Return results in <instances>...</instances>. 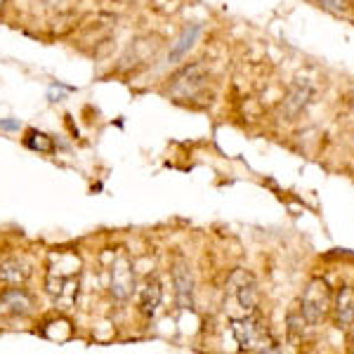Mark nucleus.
<instances>
[{
	"mask_svg": "<svg viewBox=\"0 0 354 354\" xmlns=\"http://www.w3.org/2000/svg\"><path fill=\"white\" fill-rule=\"evenodd\" d=\"M330 302H333V290H330L328 281L324 277H314L302 288L298 307L310 326H319L330 317Z\"/></svg>",
	"mask_w": 354,
	"mask_h": 354,
	"instance_id": "1",
	"label": "nucleus"
},
{
	"mask_svg": "<svg viewBox=\"0 0 354 354\" xmlns=\"http://www.w3.org/2000/svg\"><path fill=\"white\" fill-rule=\"evenodd\" d=\"M232 333H234V340L239 342V347L245 352H265V350H272L270 345H274L270 328L262 322L260 314H255V312H245L243 317H234Z\"/></svg>",
	"mask_w": 354,
	"mask_h": 354,
	"instance_id": "2",
	"label": "nucleus"
},
{
	"mask_svg": "<svg viewBox=\"0 0 354 354\" xmlns=\"http://www.w3.org/2000/svg\"><path fill=\"white\" fill-rule=\"evenodd\" d=\"M48 293L53 295V300L57 302L59 307H73V302L78 300V286H81V270H78V262L76 265L68 267V272L64 270H53L48 272Z\"/></svg>",
	"mask_w": 354,
	"mask_h": 354,
	"instance_id": "3",
	"label": "nucleus"
},
{
	"mask_svg": "<svg viewBox=\"0 0 354 354\" xmlns=\"http://www.w3.org/2000/svg\"><path fill=\"white\" fill-rule=\"evenodd\" d=\"M135 288V272H133V260L128 258L125 250H118L109 267V290L113 300L125 302L133 295Z\"/></svg>",
	"mask_w": 354,
	"mask_h": 354,
	"instance_id": "4",
	"label": "nucleus"
},
{
	"mask_svg": "<svg viewBox=\"0 0 354 354\" xmlns=\"http://www.w3.org/2000/svg\"><path fill=\"white\" fill-rule=\"evenodd\" d=\"M208 68L203 64H187L170 76V93L180 100H192L198 90L203 88L205 81H208Z\"/></svg>",
	"mask_w": 354,
	"mask_h": 354,
	"instance_id": "5",
	"label": "nucleus"
},
{
	"mask_svg": "<svg viewBox=\"0 0 354 354\" xmlns=\"http://www.w3.org/2000/svg\"><path fill=\"white\" fill-rule=\"evenodd\" d=\"M170 274H173V286H175V300L182 310H192L194 307V274L189 262L185 258H177L170 265Z\"/></svg>",
	"mask_w": 354,
	"mask_h": 354,
	"instance_id": "6",
	"label": "nucleus"
},
{
	"mask_svg": "<svg viewBox=\"0 0 354 354\" xmlns=\"http://www.w3.org/2000/svg\"><path fill=\"white\" fill-rule=\"evenodd\" d=\"M330 317H333L335 328L350 330V326L354 324V288L352 286H342L333 293Z\"/></svg>",
	"mask_w": 354,
	"mask_h": 354,
	"instance_id": "7",
	"label": "nucleus"
},
{
	"mask_svg": "<svg viewBox=\"0 0 354 354\" xmlns=\"http://www.w3.org/2000/svg\"><path fill=\"white\" fill-rule=\"evenodd\" d=\"M230 290L236 298V305L241 307L243 314L245 312H255L258 310V302H260V293H258V286L255 281L243 272H236L230 281Z\"/></svg>",
	"mask_w": 354,
	"mask_h": 354,
	"instance_id": "8",
	"label": "nucleus"
},
{
	"mask_svg": "<svg viewBox=\"0 0 354 354\" xmlns=\"http://www.w3.org/2000/svg\"><path fill=\"white\" fill-rule=\"evenodd\" d=\"M33 310V298L26 288L10 286L0 293V314H10V317H26Z\"/></svg>",
	"mask_w": 354,
	"mask_h": 354,
	"instance_id": "9",
	"label": "nucleus"
},
{
	"mask_svg": "<svg viewBox=\"0 0 354 354\" xmlns=\"http://www.w3.org/2000/svg\"><path fill=\"white\" fill-rule=\"evenodd\" d=\"M31 277V267L17 255H5L0 258V281L8 286H24L26 279Z\"/></svg>",
	"mask_w": 354,
	"mask_h": 354,
	"instance_id": "10",
	"label": "nucleus"
},
{
	"mask_svg": "<svg viewBox=\"0 0 354 354\" xmlns=\"http://www.w3.org/2000/svg\"><path fill=\"white\" fill-rule=\"evenodd\" d=\"M163 302V286L156 277H149L145 281V286L140 288V312L147 319H153Z\"/></svg>",
	"mask_w": 354,
	"mask_h": 354,
	"instance_id": "11",
	"label": "nucleus"
},
{
	"mask_svg": "<svg viewBox=\"0 0 354 354\" xmlns=\"http://www.w3.org/2000/svg\"><path fill=\"white\" fill-rule=\"evenodd\" d=\"M198 33H201V24L185 26V31L180 33V38H177V41L173 43V48H170V53H168V62H170V64H180V62L192 53V48L198 41Z\"/></svg>",
	"mask_w": 354,
	"mask_h": 354,
	"instance_id": "12",
	"label": "nucleus"
},
{
	"mask_svg": "<svg viewBox=\"0 0 354 354\" xmlns=\"http://www.w3.org/2000/svg\"><path fill=\"white\" fill-rule=\"evenodd\" d=\"M26 147L33 151H43V153H53L55 151V145H53V137H48L41 130H28L26 133Z\"/></svg>",
	"mask_w": 354,
	"mask_h": 354,
	"instance_id": "13",
	"label": "nucleus"
},
{
	"mask_svg": "<svg viewBox=\"0 0 354 354\" xmlns=\"http://www.w3.org/2000/svg\"><path fill=\"white\" fill-rule=\"evenodd\" d=\"M317 5L324 10V12L330 15H347L352 8V0H317Z\"/></svg>",
	"mask_w": 354,
	"mask_h": 354,
	"instance_id": "14",
	"label": "nucleus"
},
{
	"mask_svg": "<svg viewBox=\"0 0 354 354\" xmlns=\"http://www.w3.org/2000/svg\"><path fill=\"white\" fill-rule=\"evenodd\" d=\"M307 97H310V90H307V88H298V90H293V93H290L288 100L283 102L286 106H293V109H290V116H295V113H298L302 106L307 104Z\"/></svg>",
	"mask_w": 354,
	"mask_h": 354,
	"instance_id": "15",
	"label": "nucleus"
},
{
	"mask_svg": "<svg viewBox=\"0 0 354 354\" xmlns=\"http://www.w3.org/2000/svg\"><path fill=\"white\" fill-rule=\"evenodd\" d=\"M350 350L354 352V324L350 326Z\"/></svg>",
	"mask_w": 354,
	"mask_h": 354,
	"instance_id": "16",
	"label": "nucleus"
},
{
	"mask_svg": "<svg viewBox=\"0 0 354 354\" xmlns=\"http://www.w3.org/2000/svg\"><path fill=\"white\" fill-rule=\"evenodd\" d=\"M0 125H3V128H17V123H10V121H3Z\"/></svg>",
	"mask_w": 354,
	"mask_h": 354,
	"instance_id": "17",
	"label": "nucleus"
},
{
	"mask_svg": "<svg viewBox=\"0 0 354 354\" xmlns=\"http://www.w3.org/2000/svg\"><path fill=\"white\" fill-rule=\"evenodd\" d=\"M48 5H59V3H64V0H45Z\"/></svg>",
	"mask_w": 354,
	"mask_h": 354,
	"instance_id": "18",
	"label": "nucleus"
},
{
	"mask_svg": "<svg viewBox=\"0 0 354 354\" xmlns=\"http://www.w3.org/2000/svg\"><path fill=\"white\" fill-rule=\"evenodd\" d=\"M5 5H8V0H0V10H3V8H5Z\"/></svg>",
	"mask_w": 354,
	"mask_h": 354,
	"instance_id": "19",
	"label": "nucleus"
},
{
	"mask_svg": "<svg viewBox=\"0 0 354 354\" xmlns=\"http://www.w3.org/2000/svg\"><path fill=\"white\" fill-rule=\"evenodd\" d=\"M352 8H354V0H352Z\"/></svg>",
	"mask_w": 354,
	"mask_h": 354,
	"instance_id": "20",
	"label": "nucleus"
}]
</instances>
